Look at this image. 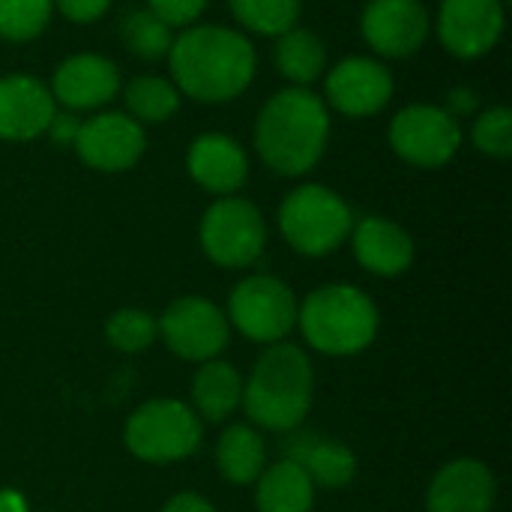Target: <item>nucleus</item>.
<instances>
[{
  "label": "nucleus",
  "instance_id": "obj_1",
  "mask_svg": "<svg viewBox=\"0 0 512 512\" xmlns=\"http://www.w3.org/2000/svg\"><path fill=\"white\" fill-rule=\"evenodd\" d=\"M252 42L222 24H192L168 48L174 87L198 102H231L255 78Z\"/></svg>",
  "mask_w": 512,
  "mask_h": 512
},
{
  "label": "nucleus",
  "instance_id": "obj_2",
  "mask_svg": "<svg viewBox=\"0 0 512 512\" xmlns=\"http://www.w3.org/2000/svg\"><path fill=\"white\" fill-rule=\"evenodd\" d=\"M330 138V111L309 87H285L267 99L255 120V150L282 177H300L318 165Z\"/></svg>",
  "mask_w": 512,
  "mask_h": 512
},
{
  "label": "nucleus",
  "instance_id": "obj_3",
  "mask_svg": "<svg viewBox=\"0 0 512 512\" xmlns=\"http://www.w3.org/2000/svg\"><path fill=\"white\" fill-rule=\"evenodd\" d=\"M315 393V369L303 348L294 342L267 345L249 381H243V408L249 420L270 432H294Z\"/></svg>",
  "mask_w": 512,
  "mask_h": 512
},
{
  "label": "nucleus",
  "instance_id": "obj_4",
  "mask_svg": "<svg viewBox=\"0 0 512 512\" xmlns=\"http://www.w3.org/2000/svg\"><path fill=\"white\" fill-rule=\"evenodd\" d=\"M303 339L330 357H354L366 351L381 327L378 306L357 285H321L297 306Z\"/></svg>",
  "mask_w": 512,
  "mask_h": 512
},
{
  "label": "nucleus",
  "instance_id": "obj_5",
  "mask_svg": "<svg viewBox=\"0 0 512 512\" xmlns=\"http://www.w3.org/2000/svg\"><path fill=\"white\" fill-rule=\"evenodd\" d=\"M354 228V213L333 189L306 183L285 195L279 207V231L300 255L321 258L336 252Z\"/></svg>",
  "mask_w": 512,
  "mask_h": 512
},
{
  "label": "nucleus",
  "instance_id": "obj_6",
  "mask_svg": "<svg viewBox=\"0 0 512 512\" xmlns=\"http://www.w3.org/2000/svg\"><path fill=\"white\" fill-rule=\"evenodd\" d=\"M126 450L150 465L189 459L201 447V417L177 399H150L132 411L123 429Z\"/></svg>",
  "mask_w": 512,
  "mask_h": 512
},
{
  "label": "nucleus",
  "instance_id": "obj_7",
  "mask_svg": "<svg viewBox=\"0 0 512 512\" xmlns=\"http://www.w3.org/2000/svg\"><path fill=\"white\" fill-rule=\"evenodd\" d=\"M267 246V222L261 210L246 201L225 195L207 207L201 219V249L204 255L228 270L252 267Z\"/></svg>",
  "mask_w": 512,
  "mask_h": 512
},
{
  "label": "nucleus",
  "instance_id": "obj_8",
  "mask_svg": "<svg viewBox=\"0 0 512 512\" xmlns=\"http://www.w3.org/2000/svg\"><path fill=\"white\" fill-rule=\"evenodd\" d=\"M228 324L258 345L285 342V336L297 327V297L276 276H246L228 297Z\"/></svg>",
  "mask_w": 512,
  "mask_h": 512
},
{
  "label": "nucleus",
  "instance_id": "obj_9",
  "mask_svg": "<svg viewBox=\"0 0 512 512\" xmlns=\"http://www.w3.org/2000/svg\"><path fill=\"white\" fill-rule=\"evenodd\" d=\"M159 336L165 339L168 351L189 363L216 360L231 336L228 315L207 297H180L174 300L162 318H156Z\"/></svg>",
  "mask_w": 512,
  "mask_h": 512
},
{
  "label": "nucleus",
  "instance_id": "obj_10",
  "mask_svg": "<svg viewBox=\"0 0 512 512\" xmlns=\"http://www.w3.org/2000/svg\"><path fill=\"white\" fill-rule=\"evenodd\" d=\"M390 144L417 168H441L459 153L462 129L459 120L438 105H408L390 123Z\"/></svg>",
  "mask_w": 512,
  "mask_h": 512
},
{
  "label": "nucleus",
  "instance_id": "obj_11",
  "mask_svg": "<svg viewBox=\"0 0 512 512\" xmlns=\"http://www.w3.org/2000/svg\"><path fill=\"white\" fill-rule=\"evenodd\" d=\"M72 144L84 165H90L93 171L117 174L141 159L147 141L138 120L120 111H102L78 126Z\"/></svg>",
  "mask_w": 512,
  "mask_h": 512
},
{
  "label": "nucleus",
  "instance_id": "obj_12",
  "mask_svg": "<svg viewBox=\"0 0 512 512\" xmlns=\"http://www.w3.org/2000/svg\"><path fill=\"white\" fill-rule=\"evenodd\" d=\"M504 33L501 0H444L438 12V36L444 48L462 60L483 57Z\"/></svg>",
  "mask_w": 512,
  "mask_h": 512
},
{
  "label": "nucleus",
  "instance_id": "obj_13",
  "mask_svg": "<svg viewBox=\"0 0 512 512\" xmlns=\"http://www.w3.org/2000/svg\"><path fill=\"white\" fill-rule=\"evenodd\" d=\"M327 102L345 117L378 114L393 96V75L372 57H348L327 72Z\"/></svg>",
  "mask_w": 512,
  "mask_h": 512
},
{
  "label": "nucleus",
  "instance_id": "obj_14",
  "mask_svg": "<svg viewBox=\"0 0 512 512\" xmlns=\"http://www.w3.org/2000/svg\"><path fill=\"white\" fill-rule=\"evenodd\" d=\"M360 30L372 51L384 57H408L429 36V12L420 0H369Z\"/></svg>",
  "mask_w": 512,
  "mask_h": 512
},
{
  "label": "nucleus",
  "instance_id": "obj_15",
  "mask_svg": "<svg viewBox=\"0 0 512 512\" xmlns=\"http://www.w3.org/2000/svg\"><path fill=\"white\" fill-rule=\"evenodd\" d=\"M48 90L69 111L102 108L120 93V69L102 54H72L57 66Z\"/></svg>",
  "mask_w": 512,
  "mask_h": 512
},
{
  "label": "nucleus",
  "instance_id": "obj_16",
  "mask_svg": "<svg viewBox=\"0 0 512 512\" xmlns=\"http://www.w3.org/2000/svg\"><path fill=\"white\" fill-rule=\"evenodd\" d=\"M498 483L480 459H453L444 465L426 492L429 512H492Z\"/></svg>",
  "mask_w": 512,
  "mask_h": 512
},
{
  "label": "nucleus",
  "instance_id": "obj_17",
  "mask_svg": "<svg viewBox=\"0 0 512 512\" xmlns=\"http://www.w3.org/2000/svg\"><path fill=\"white\" fill-rule=\"evenodd\" d=\"M51 90L33 75H3L0 78V138L30 141L48 132L57 108Z\"/></svg>",
  "mask_w": 512,
  "mask_h": 512
},
{
  "label": "nucleus",
  "instance_id": "obj_18",
  "mask_svg": "<svg viewBox=\"0 0 512 512\" xmlns=\"http://www.w3.org/2000/svg\"><path fill=\"white\" fill-rule=\"evenodd\" d=\"M186 168L192 180L213 195H234L249 177L246 150L222 132H204L189 144Z\"/></svg>",
  "mask_w": 512,
  "mask_h": 512
},
{
  "label": "nucleus",
  "instance_id": "obj_19",
  "mask_svg": "<svg viewBox=\"0 0 512 512\" xmlns=\"http://www.w3.org/2000/svg\"><path fill=\"white\" fill-rule=\"evenodd\" d=\"M351 243H354V255H357L360 267L375 276H387V279L402 276L414 264L411 234L384 216H366V219L354 222Z\"/></svg>",
  "mask_w": 512,
  "mask_h": 512
},
{
  "label": "nucleus",
  "instance_id": "obj_20",
  "mask_svg": "<svg viewBox=\"0 0 512 512\" xmlns=\"http://www.w3.org/2000/svg\"><path fill=\"white\" fill-rule=\"evenodd\" d=\"M285 453V459L297 462L306 471L315 489H345L357 477V456L333 438L303 432L285 444Z\"/></svg>",
  "mask_w": 512,
  "mask_h": 512
},
{
  "label": "nucleus",
  "instance_id": "obj_21",
  "mask_svg": "<svg viewBox=\"0 0 512 512\" xmlns=\"http://www.w3.org/2000/svg\"><path fill=\"white\" fill-rule=\"evenodd\" d=\"M243 405V378L225 360H207L192 378V411L210 423H222Z\"/></svg>",
  "mask_w": 512,
  "mask_h": 512
},
{
  "label": "nucleus",
  "instance_id": "obj_22",
  "mask_svg": "<svg viewBox=\"0 0 512 512\" xmlns=\"http://www.w3.org/2000/svg\"><path fill=\"white\" fill-rule=\"evenodd\" d=\"M255 483H258L255 489L258 512H312L315 483L306 477V471L297 462L282 459L264 468Z\"/></svg>",
  "mask_w": 512,
  "mask_h": 512
},
{
  "label": "nucleus",
  "instance_id": "obj_23",
  "mask_svg": "<svg viewBox=\"0 0 512 512\" xmlns=\"http://www.w3.org/2000/svg\"><path fill=\"white\" fill-rule=\"evenodd\" d=\"M216 468L234 486H249L267 468V444L258 429L246 423L228 426L216 441Z\"/></svg>",
  "mask_w": 512,
  "mask_h": 512
},
{
  "label": "nucleus",
  "instance_id": "obj_24",
  "mask_svg": "<svg viewBox=\"0 0 512 512\" xmlns=\"http://www.w3.org/2000/svg\"><path fill=\"white\" fill-rule=\"evenodd\" d=\"M276 66H279V72L294 87H306V84L318 81L321 72H324V66H327L324 42L318 39V33L294 24L291 30L279 33V42H276Z\"/></svg>",
  "mask_w": 512,
  "mask_h": 512
},
{
  "label": "nucleus",
  "instance_id": "obj_25",
  "mask_svg": "<svg viewBox=\"0 0 512 512\" xmlns=\"http://www.w3.org/2000/svg\"><path fill=\"white\" fill-rule=\"evenodd\" d=\"M129 117L138 123H165L177 105H180V90L159 78V75H138L126 84L123 90Z\"/></svg>",
  "mask_w": 512,
  "mask_h": 512
},
{
  "label": "nucleus",
  "instance_id": "obj_26",
  "mask_svg": "<svg viewBox=\"0 0 512 512\" xmlns=\"http://www.w3.org/2000/svg\"><path fill=\"white\" fill-rule=\"evenodd\" d=\"M123 42L132 54L141 60H159L168 57V48L174 42V33L165 21H159L150 9H135L120 21Z\"/></svg>",
  "mask_w": 512,
  "mask_h": 512
},
{
  "label": "nucleus",
  "instance_id": "obj_27",
  "mask_svg": "<svg viewBox=\"0 0 512 512\" xmlns=\"http://www.w3.org/2000/svg\"><path fill=\"white\" fill-rule=\"evenodd\" d=\"M237 21L261 36H279L300 18V0H228Z\"/></svg>",
  "mask_w": 512,
  "mask_h": 512
},
{
  "label": "nucleus",
  "instance_id": "obj_28",
  "mask_svg": "<svg viewBox=\"0 0 512 512\" xmlns=\"http://www.w3.org/2000/svg\"><path fill=\"white\" fill-rule=\"evenodd\" d=\"M156 336H159V324L144 309H117L105 321V339L111 342V348H117L123 354L147 351L156 342Z\"/></svg>",
  "mask_w": 512,
  "mask_h": 512
},
{
  "label": "nucleus",
  "instance_id": "obj_29",
  "mask_svg": "<svg viewBox=\"0 0 512 512\" xmlns=\"http://www.w3.org/2000/svg\"><path fill=\"white\" fill-rule=\"evenodd\" d=\"M54 0H0V36L9 42L36 39L51 21Z\"/></svg>",
  "mask_w": 512,
  "mask_h": 512
},
{
  "label": "nucleus",
  "instance_id": "obj_30",
  "mask_svg": "<svg viewBox=\"0 0 512 512\" xmlns=\"http://www.w3.org/2000/svg\"><path fill=\"white\" fill-rule=\"evenodd\" d=\"M471 141L480 153L486 156H495V159H507L512 153V111L498 105V108H489L483 111L477 120H474V129H471Z\"/></svg>",
  "mask_w": 512,
  "mask_h": 512
},
{
  "label": "nucleus",
  "instance_id": "obj_31",
  "mask_svg": "<svg viewBox=\"0 0 512 512\" xmlns=\"http://www.w3.org/2000/svg\"><path fill=\"white\" fill-rule=\"evenodd\" d=\"M207 0H147V9L165 21L171 30L174 27H192V21L204 12Z\"/></svg>",
  "mask_w": 512,
  "mask_h": 512
},
{
  "label": "nucleus",
  "instance_id": "obj_32",
  "mask_svg": "<svg viewBox=\"0 0 512 512\" xmlns=\"http://www.w3.org/2000/svg\"><path fill=\"white\" fill-rule=\"evenodd\" d=\"M54 6L60 9L63 18H69L75 24H90L99 15H105L111 0H54Z\"/></svg>",
  "mask_w": 512,
  "mask_h": 512
},
{
  "label": "nucleus",
  "instance_id": "obj_33",
  "mask_svg": "<svg viewBox=\"0 0 512 512\" xmlns=\"http://www.w3.org/2000/svg\"><path fill=\"white\" fill-rule=\"evenodd\" d=\"M162 512H216L213 504L195 492H180L174 498H168V504L162 507Z\"/></svg>",
  "mask_w": 512,
  "mask_h": 512
},
{
  "label": "nucleus",
  "instance_id": "obj_34",
  "mask_svg": "<svg viewBox=\"0 0 512 512\" xmlns=\"http://www.w3.org/2000/svg\"><path fill=\"white\" fill-rule=\"evenodd\" d=\"M78 126H81V120H75L72 114H54V120H51L48 132H51V138H54L57 144H72V141H75Z\"/></svg>",
  "mask_w": 512,
  "mask_h": 512
},
{
  "label": "nucleus",
  "instance_id": "obj_35",
  "mask_svg": "<svg viewBox=\"0 0 512 512\" xmlns=\"http://www.w3.org/2000/svg\"><path fill=\"white\" fill-rule=\"evenodd\" d=\"M474 108H477V96L471 90H453L450 93V108H444V111L459 117V114H471Z\"/></svg>",
  "mask_w": 512,
  "mask_h": 512
},
{
  "label": "nucleus",
  "instance_id": "obj_36",
  "mask_svg": "<svg viewBox=\"0 0 512 512\" xmlns=\"http://www.w3.org/2000/svg\"><path fill=\"white\" fill-rule=\"evenodd\" d=\"M0 512H27V504L18 492L12 489H3L0 492Z\"/></svg>",
  "mask_w": 512,
  "mask_h": 512
}]
</instances>
